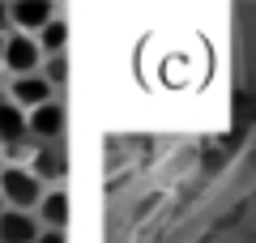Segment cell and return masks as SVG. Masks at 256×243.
I'll return each mask as SVG.
<instances>
[{
  "mask_svg": "<svg viewBox=\"0 0 256 243\" xmlns=\"http://www.w3.org/2000/svg\"><path fill=\"white\" fill-rule=\"evenodd\" d=\"M43 192L47 188L26 171V166H22V162H4V166H0V200H4V209L34 214L38 200H43Z\"/></svg>",
  "mask_w": 256,
  "mask_h": 243,
  "instance_id": "1",
  "label": "cell"
},
{
  "mask_svg": "<svg viewBox=\"0 0 256 243\" xmlns=\"http://www.w3.org/2000/svg\"><path fill=\"white\" fill-rule=\"evenodd\" d=\"M38 68H43L38 38L9 30V34H4V56H0V72H4V81H13V77H34Z\"/></svg>",
  "mask_w": 256,
  "mask_h": 243,
  "instance_id": "2",
  "label": "cell"
},
{
  "mask_svg": "<svg viewBox=\"0 0 256 243\" xmlns=\"http://www.w3.org/2000/svg\"><path fill=\"white\" fill-rule=\"evenodd\" d=\"M22 166H26L43 188H64V180H68V150H64V141L30 145V162H22Z\"/></svg>",
  "mask_w": 256,
  "mask_h": 243,
  "instance_id": "3",
  "label": "cell"
},
{
  "mask_svg": "<svg viewBox=\"0 0 256 243\" xmlns=\"http://www.w3.org/2000/svg\"><path fill=\"white\" fill-rule=\"evenodd\" d=\"M26 128H30V141L34 145L64 141V128H68V107H64V98H52V102H43L38 111H30Z\"/></svg>",
  "mask_w": 256,
  "mask_h": 243,
  "instance_id": "4",
  "label": "cell"
},
{
  "mask_svg": "<svg viewBox=\"0 0 256 243\" xmlns=\"http://www.w3.org/2000/svg\"><path fill=\"white\" fill-rule=\"evenodd\" d=\"M4 98L13 102V107H22L30 116V111H38L43 107V102H52V98H60V94L52 90V86H47L43 77H13V81H4Z\"/></svg>",
  "mask_w": 256,
  "mask_h": 243,
  "instance_id": "5",
  "label": "cell"
},
{
  "mask_svg": "<svg viewBox=\"0 0 256 243\" xmlns=\"http://www.w3.org/2000/svg\"><path fill=\"white\" fill-rule=\"evenodd\" d=\"M30 141V128H26V111L13 107L4 94H0V150L9 154V158H18L22 150H26Z\"/></svg>",
  "mask_w": 256,
  "mask_h": 243,
  "instance_id": "6",
  "label": "cell"
},
{
  "mask_svg": "<svg viewBox=\"0 0 256 243\" xmlns=\"http://www.w3.org/2000/svg\"><path fill=\"white\" fill-rule=\"evenodd\" d=\"M52 18H56V4H47V0H18V4H9V30H18V34H38Z\"/></svg>",
  "mask_w": 256,
  "mask_h": 243,
  "instance_id": "7",
  "label": "cell"
},
{
  "mask_svg": "<svg viewBox=\"0 0 256 243\" xmlns=\"http://www.w3.org/2000/svg\"><path fill=\"white\" fill-rule=\"evenodd\" d=\"M68 218H73V205H68V188H47L43 200L34 209V222L43 230H68Z\"/></svg>",
  "mask_w": 256,
  "mask_h": 243,
  "instance_id": "8",
  "label": "cell"
},
{
  "mask_svg": "<svg viewBox=\"0 0 256 243\" xmlns=\"http://www.w3.org/2000/svg\"><path fill=\"white\" fill-rule=\"evenodd\" d=\"M34 239H38L34 214H22V209H4L0 214V243H34Z\"/></svg>",
  "mask_w": 256,
  "mask_h": 243,
  "instance_id": "9",
  "label": "cell"
},
{
  "mask_svg": "<svg viewBox=\"0 0 256 243\" xmlns=\"http://www.w3.org/2000/svg\"><path fill=\"white\" fill-rule=\"evenodd\" d=\"M38 52H43V60L47 56H68V38H73V26H68V18L64 13H56L52 22H47L43 30H38Z\"/></svg>",
  "mask_w": 256,
  "mask_h": 243,
  "instance_id": "10",
  "label": "cell"
},
{
  "mask_svg": "<svg viewBox=\"0 0 256 243\" xmlns=\"http://www.w3.org/2000/svg\"><path fill=\"white\" fill-rule=\"evenodd\" d=\"M38 77H43L56 94L68 90V81H73V64H68V56H47L43 68H38Z\"/></svg>",
  "mask_w": 256,
  "mask_h": 243,
  "instance_id": "11",
  "label": "cell"
},
{
  "mask_svg": "<svg viewBox=\"0 0 256 243\" xmlns=\"http://www.w3.org/2000/svg\"><path fill=\"white\" fill-rule=\"evenodd\" d=\"M34 243H68V239H64V230H43V226H38V239Z\"/></svg>",
  "mask_w": 256,
  "mask_h": 243,
  "instance_id": "12",
  "label": "cell"
},
{
  "mask_svg": "<svg viewBox=\"0 0 256 243\" xmlns=\"http://www.w3.org/2000/svg\"><path fill=\"white\" fill-rule=\"evenodd\" d=\"M0 34H9V4L0 0Z\"/></svg>",
  "mask_w": 256,
  "mask_h": 243,
  "instance_id": "13",
  "label": "cell"
},
{
  "mask_svg": "<svg viewBox=\"0 0 256 243\" xmlns=\"http://www.w3.org/2000/svg\"><path fill=\"white\" fill-rule=\"evenodd\" d=\"M0 94H4V72H0Z\"/></svg>",
  "mask_w": 256,
  "mask_h": 243,
  "instance_id": "14",
  "label": "cell"
},
{
  "mask_svg": "<svg viewBox=\"0 0 256 243\" xmlns=\"http://www.w3.org/2000/svg\"><path fill=\"white\" fill-rule=\"evenodd\" d=\"M0 56H4V34H0Z\"/></svg>",
  "mask_w": 256,
  "mask_h": 243,
  "instance_id": "15",
  "label": "cell"
},
{
  "mask_svg": "<svg viewBox=\"0 0 256 243\" xmlns=\"http://www.w3.org/2000/svg\"><path fill=\"white\" fill-rule=\"evenodd\" d=\"M0 214H4V200H0Z\"/></svg>",
  "mask_w": 256,
  "mask_h": 243,
  "instance_id": "16",
  "label": "cell"
}]
</instances>
